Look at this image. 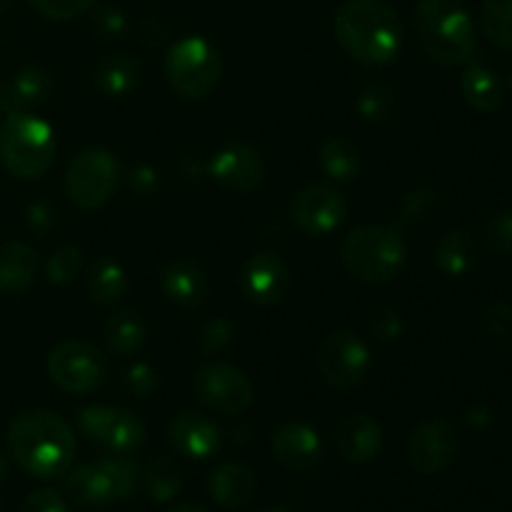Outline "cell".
<instances>
[{"instance_id":"1","label":"cell","mask_w":512,"mask_h":512,"mask_svg":"<svg viewBox=\"0 0 512 512\" xmlns=\"http://www.w3.org/2000/svg\"><path fill=\"white\" fill-rule=\"evenodd\" d=\"M8 448L25 473L53 480L68 473L75 455V438L60 415L35 408L10 420Z\"/></svg>"},{"instance_id":"2","label":"cell","mask_w":512,"mask_h":512,"mask_svg":"<svg viewBox=\"0 0 512 512\" xmlns=\"http://www.w3.org/2000/svg\"><path fill=\"white\" fill-rule=\"evenodd\" d=\"M340 48L363 65H388L403 45L398 13L383 0H345L333 18Z\"/></svg>"},{"instance_id":"3","label":"cell","mask_w":512,"mask_h":512,"mask_svg":"<svg viewBox=\"0 0 512 512\" xmlns=\"http://www.w3.org/2000/svg\"><path fill=\"white\" fill-rule=\"evenodd\" d=\"M413 25L420 48L435 63L455 68L473 60L475 25L460 0H418Z\"/></svg>"},{"instance_id":"4","label":"cell","mask_w":512,"mask_h":512,"mask_svg":"<svg viewBox=\"0 0 512 512\" xmlns=\"http://www.w3.org/2000/svg\"><path fill=\"white\" fill-rule=\"evenodd\" d=\"M340 260L355 280L385 285L400 275L408 260V245L398 228L390 225H360L340 243Z\"/></svg>"},{"instance_id":"5","label":"cell","mask_w":512,"mask_h":512,"mask_svg":"<svg viewBox=\"0 0 512 512\" xmlns=\"http://www.w3.org/2000/svg\"><path fill=\"white\" fill-rule=\"evenodd\" d=\"M55 153V133L45 120L30 113H10L0 125V160L15 178H43L53 168Z\"/></svg>"},{"instance_id":"6","label":"cell","mask_w":512,"mask_h":512,"mask_svg":"<svg viewBox=\"0 0 512 512\" xmlns=\"http://www.w3.org/2000/svg\"><path fill=\"white\" fill-rule=\"evenodd\" d=\"M223 63L210 40L200 35L175 40L165 55V78L170 88L188 100H203L218 88Z\"/></svg>"},{"instance_id":"7","label":"cell","mask_w":512,"mask_h":512,"mask_svg":"<svg viewBox=\"0 0 512 512\" xmlns=\"http://www.w3.org/2000/svg\"><path fill=\"white\" fill-rule=\"evenodd\" d=\"M120 178L115 155L105 148H85L70 160L65 195L78 210H95L110 200Z\"/></svg>"},{"instance_id":"8","label":"cell","mask_w":512,"mask_h":512,"mask_svg":"<svg viewBox=\"0 0 512 512\" xmlns=\"http://www.w3.org/2000/svg\"><path fill=\"white\" fill-rule=\"evenodd\" d=\"M75 425L85 438L115 455H133L148 438L145 423L138 415L113 405H85L75 413Z\"/></svg>"},{"instance_id":"9","label":"cell","mask_w":512,"mask_h":512,"mask_svg":"<svg viewBox=\"0 0 512 512\" xmlns=\"http://www.w3.org/2000/svg\"><path fill=\"white\" fill-rule=\"evenodd\" d=\"M48 375L65 393H93L105 380V358L93 345L68 340V343H60L50 350Z\"/></svg>"},{"instance_id":"10","label":"cell","mask_w":512,"mask_h":512,"mask_svg":"<svg viewBox=\"0 0 512 512\" xmlns=\"http://www.w3.org/2000/svg\"><path fill=\"white\" fill-rule=\"evenodd\" d=\"M193 390L200 403L225 415H240L255 403L250 378L230 363H208L198 368Z\"/></svg>"},{"instance_id":"11","label":"cell","mask_w":512,"mask_h":512,"mask_svg":"<svg viewBox=\"0 0 512 512\" xmlns=\"http://www.w3.org/2000/svg\"><path fill=\"white\" fill-rule=\"evenodd\" d=\"M318 370L325 383L338 390L355 388L370 370V350L363 340L348 330L330 333L318 348Z\"/></svg>"},{"instance_id":"12","label":"cell","mask_w":512,"mask_h":512,"mask_svg":"<svg viewBox=\"0 0 512 512\" xmlns=\"http://www.w3.org/2000/svg\"><path fill=\"white\" fill-rule=\"evenodd\" d=\"M348 213L343 193H338L330 185H308L295 195L290 205V218L295 228L303 230L305 235H328L338 228Z\"/></svg>"},{"instance_id":"13","label":"cell","mask_w":512,"mask_h":512,"mask_svg":"<svg viewBox=\"0 0 512 512\" xmlns=\"http://www.w3.org/2000/svg\"><path fill=\"white\" fill-rule=\"evenodd\" d=\"M458 458V433L448 420H425L408 440V460L418 473L435 475Z\"/></svg>"},{"instance_id":"14","label":"cell","mask_w":512,"mask_h":512,"mask_svg":"<svg viewBox=\"0 0 512 512\" xmlns=\"http://www.w3.org/2000/svg\"><path fill=\"white\" fill-rule=\"evenodd\" d=\"M208 175L230 193H253L265 175V163L255 148L245 143H233L220 148L210 158Z\"/></svg>"},{"instance_id":"15","label":"cell","mask_w":512,"mask_h":512,"mask_svg":"<svg viewBox=\"0 0 512 512\" xmlns=\"http://www.w3.org/2000/svg\"><path fill=\"white\" fill-rule=\"evenodd\" d=\"M290 273L283 260L273 253H258L245 263L240 273V290L255 305H275L288 293Z\"/></svg>"},{"instance_id":"16","label":"cell","mask_w":512,"mask_h":512,"mask_svg":"<svg viewBox=\"0 0 512 512\" xmlns=\"http://www.w3.org/2000/svg\"><path fill=\"white\" fill-rule=\"evenodd\" d=\"M333 440L340 458L355 465H365L378 458L380 448H383V428L370 415L350 413L338 420Z\"/></svg>"},{"instance_id":"17","label":"cell","mask_w":512,"mask_h":512,"mask_svg":"<svg viewBox=\"0 0 512 512\" xmlns=\"http://www.w3.org/2000/svg\"><path fill=\"white\" fill-rule=\"evenodd\" d=\"M273 455L283 468L295 473H308L323 458V445L318 433L308 423H283L273 433Z\"/></svg>"},{"instance_id":"18","label":"cell","mask_w":512,"mask_h":512,"mask_svg":"<svg viewBox=\"0 0 512 512\" xmlns=\"http://www.w3.org/2000/svg\"><path fill=\"white\" fill-rule=\"evenodd\" d=\"M168 443L185 458L205 460L220 448V428L203 413L185 410L168 425Z\"/></svg>"},{"instance_id":"19","label":"cell","mask_w":512,"mask_h":512,"mask_svg":"<svg viewBox=\"0 0 512 512\" xmlns=\"http://www.w3.org/2000/svg\"><path fill=\"white\" fill-rule=\"evenodd\" d=\"M53 75L38 65L18 70L5 83H0V110L10 113H28L35 105L45 103L53 93Z\"/></svg>"},{"instance_id":"20","label":"cell","mask_w":512,"mask_h":512,"mask_svg":"<svg viewBox=\"0 0 512 512\" xmlns=\"http://www.w3.org/2000/svg\"><path fill=\"white\" fill-rule=\"evenodd\" d=\"M160 285L168 300L183 305V308H195L203 305L210 295V280L205 270L195 260L180 258L165 265L160 270Z\"/></svg>"},{"instance_id":"21","label":"cell","mask_w":512,"mask_h":512,"mask_svg":"<svg viewBox=\"0 0 512 512\" xmlns=\"http://www.w3.org/2000/svg\"><path fill=\"white\" fill-rule=\"evenodd\" d=\"M258 480L255 473L243 463H223L210 475V495L218 505L228 510L245 508L255 498Z\"/></svg>"},{"instance_id":"22","label":"cell","mask_w":512,"mask_h":512,"mask_svg":"<svg viewBox=\"0 0 512 512\" xmlns=\"http://www.w3.org/2000/svg\"><path fill=\"white\" fill-rule=\"evenodd\" d=\"M38 275V253L25 243H5L0 248V295L18 298Z\"/></svg>"},{"instance_id":"23","label":"cell","mask_w":512,"mask_h":512,"mask_svg":"<svg viewBox=\"0 0 512 512\" xmlns=\"http://www.w3.org/2000/svg\"><path fill=\"white\" fill-rule=\"evenodd\" d=\"M140 78H143V65L138 58L128 53L108 55L95 68V88L108 98H123L130 90L138 88Z\"/></svg>"},{"instance_id":"24","label":"cell","mask_w":512,"mask_h":512,"mask_svg":"<svg viewBox=\"0 0 512 512\" xmlns=\"http://www.w3.org/2000/svg\"><path fill=\"white\" fill-rule=\"evenodd\" d=\"M65 493L80 508H105L115 500L113 485L98 465H80L65 478Z\"/></svg>"},{"instance_id":"25","label":"cell","mask_w":512,"mask_h":512,"mask_svg":"<svg viewBox=\"0 0 512 512\" xmlns=\"http://www.w3.org/2000/svg\"><path fill=\"white\" fill-rule=\"evenodd\" d=\"M480 245L468 230H450L435 248V263L450 278H463L478 265Z\"/></svg>"},{"instance_id":"26","label":"cell","mask_w":512,"mask_h":512,"mask_svg":"<svg viewBox=\"0 0 512 512\" xmlns=\"http://www.w3.org/2000/svg\"><path fill=\"white\" fill-rule=\"evenodd\" d=\"M103 340L108 350L118 358H130L138 353L148 340V325L143 315L135 310H123V313L110 315L103 328Z\"/></svg>"},{"instance_id":"27","label":"cell","mask_w":512,"mask_h":512,"mask_svg":"<svg viewBox=\"0 0 512 512\" xmlns=\"http://www.w3.org/2000/svg\"><path fill=\"white\" fill-rule=\"evenodd\" d=\"M460 88H463V95L470 108L480 110V113H495L505 100L503 83L483 63L468 65V70L463 73V80H460Z\"/></svg>"},{"instance_id":"28","label":"cell","mask_w":512,"mask_h":512,"mask_svg":"<svg viewBox=\"0 0 512 512\" xmlns=\"http://www.w3.org/2000/svg\"><path fill=\"white\" fill-rule=\"evenodd\" d=\"M88 293L93 303L98 305H115L128 293V275L123 265H118L110 258L95 260V265L88 273Z\"/></svg>"},{"instance_id":"29","label":"cell","mask_w":512,"mask_h":512,"mask_svg":"<svg viewBox=\"0 0 512 512\" xmlns=\"http://www.w3.org/2000/svg\"><path fill=\"white\" fill-rule=\"evenodd\" d=\"M318 160L323 173L333 180H350L355 178L360 170L358 148L345 138L325 140L323 148H320L318 153Z\"/></svg>"},{"instance_id":"30","label":"cell","mask_w":512,"mask_h":512,"mask_svg":"<svg viewBox=\"0 0 512 512\" xmlns=\"http://www.w3.org/2000/svg\"><path fill=\"white\" fill-rule=\"evenodd\" d=\"M143 483L155 503H168L183 488V473H180V468L170 458H155L145 468Z\"/></svg>"},{"instance_id":"31","label":"cell","mask_w":512,"mask_h":512,"mask_svg":"<svg viewBox=\"0 0 512 512\" xmlns=\"http://www.w3.org/2000/svg\"><path fill=\"white\" fill-rule=\"evenodd\" d=\"M480 25L495 48L512 53V0H483Z\"/></svg>"},{"instance_id":"32","label":"cell","mask_w":512,"mask_h":512,"mask_svg":"<svg viewBox=\"0 0 512 512\" xmlns=\"http://www.w3.org/2000/svg\"><path fill=\"white\" fill-rule=\"evenodd\" d=\"M395 110V93L383 80H370L358 98V113L365 123L380 125L393 118Z\"/></svg>"},{"instance_id":"33","label":"cell","mask_w":512,"mask_h":512,"mask_svg":"<svg viewBox=\"0 0 512 512\" xmlns=\"http://www.w3.org/2000/svg\"><path fill=\"white\" fill-rule=\"evenodd\" d=\"M98 468L108 475L110 485H113L115 500H130L138 490L140 483V473L135 460H130V455H115L108 453L103 460L98 463Z\"/></svg>"},{"instance_id":"34","label":"cell","mask_w":512,"mask_h":512,"mask_svg":"<svg viewBox=\"0 0 512 512\" xmlns=\"http://www.w3.org/2000/svg\"><path fill=\"white\" fill-rule=\"evenodd\" d=\"M83 270V253L75 245H63L50 255L48 265H45V278L53 285H68Z\"/></svg>"},{"instance_id":"35","label":"cell","mask_w":512,"mask_h":512,"mask_svg":"<svg viewBox=\"0 0 512 512\" xmlns=\"http://www.w3.org/2000/svg\"><path fill=\"white\" fill-rule=\"evenodd\" d=\"M480 328L495 343L512 345V305L503 300L485 305L480 313Z\"/></svg>"},{"instance_id":"36","label":"cell","mask_w":512,"mask_h":512,"mask_svg":"<svg viewBox=\"0 0 512 512\" xmlns=\"http://www.w3.org/2000/svg\"><path fill=\"white\" fill-rule=\"evenodd\" d=\"M90 25H93V35L98 40H105V43L120 40L128 33V15L118 5H100V8L93 10Z\"/></svg>"},{"instance_id":"37","label":"cell","mask_w":512,"mask_h":512,"mask_svg":"<svg viewBox=\"0 0 512 512\" xmlns=\"http://www.w3.org/2000/svg\"><path fill=\"white\" fill-rule=\"evenodd\" d=\"M485 245L493 250L495 255H510L512 253V210H498L485 223Z\"/></svg>"},{"instance_id":"38","label":"cell","mask_w":512,"mask_h":512,"mask_svg":"<svg viewBox=\"0 0 512 512\" xmlns=\"http://www.w3.org/2000/svg\"><path fill=\"white\" fill-rule=\"evenodd\" d=\"M438 205V190L433 188H415L410 190L403 198V205H400V225L420 223V220L428 218L430 213Z\"/></svg>"},{"instance_id":"39","label":"cell","mask_w":512,"mask_h":512,"mask_svg":"<svg viewBox=\"0 0 512 512\" xmlns=\"http://www.w3.org/2000/svg\"><path fill=\"white\" fill-rule=\"evenodd\" d=\"M368 330L375 340L393 343V340H398L400 335L405 333V323L393 305H380V308H375L373 313H370Z\"/></svg>"},{"instance_id":"40","label":"cell","mask_w":512,"mask_h":512,"mask_svg":"<svg viewBox=\"0 0 512 512\" xmlns=\"http://www.w3.org/2000/svg\"><path fill=\"white\" fill-rule=\"evenodd\" d=\"M235 340V325L225 318H215L208 320V323L200 328L198 333V345L203 353L213 355V353H223L230 343Z\"/></svg>"},{"instance_id":"41","label":"cell","mask_w":512,"mask_h":512,"mask_svg":"<svg viewBox=\"0 0 512 512\" xmlns=\"http://www.w3.org/2000/svg\"><path fill=\"white\" fill-rule=\"evenodd\" d=\"M28 5L48 20H70L88 13L95 0H28Z\"/></svg>"},{"instance_id":"42","label":"cell","mask_w":512,"mask_h":512,"mask_svg":"<svg viewBox=\"0 0 512 512\" xmlns=\"http://www.w3.org/2000/svg\"><path fill=\"white\" fill-rule=\"evenodd\" d=\"M123 385L133 398H148V395H153L158 390L160 380L155 368H150L148 363H135L125 370Z\"/></svg>"},{"instance_id":"43","label":"cell","mask_w":512,"mask_h":512,"mask_svg":"<svg viewBox=\"0 0 512 512\" xmlns=\"http://www.w3.org/2000/svg\"><path fill=\"white\" fill-rule=\"evenodd\" d=\"M25 223H28V228L35 235L43 238V235H48L58 225V210L50 203H45V200H40V203L28 205V210H25Z\"/></svg>"},{"instance_id":"44","label":"cell","mask_w":512,"mask_h":512,"mask_svg":"<svg viewBox=\"0 0 512 512\" xmlns=\"http://www.w3.org/2000/svg\"><path fill=\"white\" fill-rule=\"evenodd\" d=\"M20 512H68V505L55 490H35L25 498Z\"/></svg>"},{"instance_id":"45","label":"cell","mask_w":512,"mask_h":512,"mask_svg":"<svg viewBox=\"0 0 512 512\" xmlns=\"http://www.w3.org/2000/svg\"><path fill=\"white\" fill-rule=\"evenodd\" d=\"M158 185H160V175L158 170L150 168V165H138V168H133L128 173V188L133 190L135 195H140V198L153 195L155 190H158Z\"/></svg>"},{"instance_id":"46","label":"cell","mask_w":512,"mask_h":512,"mask_svg":"<svg viewBox=\"0 0 512 512\" xmlns=\"http://www.w3.org/2000/svg\"><path fill=\"white\" fill-rule=\"evenodd\" d=\"M138 30H140V40H143L145 45H160L170 35L168 23H165L160 15H145V18L140 20Z\"/></svg>"},{"instance_id":"47","label":"cell","mask_w":512,"mask_h":512,"mask_svg":"<svg viewBox=\"0 0 512 512\" xmlns=\"http://www.w3.org/2000/svg\"><path fill=\"white\" fill-rule=\"evenodd\" d=\"M463 423L468 425V428L483 430V428H488L490 423H493V413H490L488 408H470L468 413L463 415Z\"/></svg>"},{"instance_id":"48","label":"cell","mask_w":512,"mask_h":512,"mask_svg":"<svg viewBox=\"0 0 512 512\" xmlns=\"http://www.w3.org/2000/svg\"><path fill=\"white\" fill-rule=\"evenodd\" d=\"M170 512H208L203 508V505H195V503H185V505H178V508H173Z\"/></svg>"},{"instance_id":"49","label":"cell","mask_w":512,"mask_h":512,"mask_svg":"<svg viewBox=\"0 0 512 512\" xmlns=\"http://www.w3.org/2000/svg\"><path fill=\"white\" fill-rule=\"evenodd\" d=\"M5 473H8V463H5V458L0 455V480L5 478Z\"/></svg>"},{"instance_id":"50","label":"cell","mask_w":512,"mask_h":512,"mask_svg":"<svg viewBox=\"0 0 512 512\" xmlns=\"http://www.w3.org/2000/svg\"><path fill=\"white\" fill-rule=\"evenodd\" d=\"M8 8H10V0H0V15H3Z\"/></svg>"},{"instance_id":"51","label":"cell","mask_w":512,"mask_h":512,"mask_svg":"<svg viewBox=\"0 0 512 512\" xmlns=\"http://www.w3.org/2000/svg\"><path fill=\"white\" fill-rule=\"evenodd\" d=\"M265 512H290V510H285V508H273V510H265Z\"/></svg>"},{"instance_id":"52","label":"cell","mask_w":512,"mask_h":512,"mask_svg":"<svg viewBox=\"0 0 512 512\" xmlns=\"http://www.w3.org/2000/svg\"><path fill=\"white\" fill-rule=\"evenodd\" d=\"M510 88H512V73H510Z\"/></svg>"},{"instance_id":"53","label":"cell","mask_w":512,"mask_h":512,"mask_svg":"<svg viewBox=\"0 0 512 512\" xmlns=\"http://www.w3.org/2000/svg\"><path fill=\"white\" fill-rule=\"evenodd\" d=\"M0 512H3V505H0Z\"/></svg>"}]
</instances>
